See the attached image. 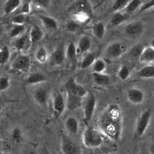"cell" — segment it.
Listing matches in <instances>:
<instances>
[{
	"label": "cell",
	"mask_w": 154,
	"mask_h": 154,
	"mask_svg": "<svg viewBox=\"0 0 154 154\" xmlns=\"http://www.w3.org/2000/svg\"><path fill=\"white\" fill-rule=\"evenodd\" d=\"M96 105V99L94 94L90 93L84 104V121L88 123L93 117Z\"/></svg>",
	"instance_id": "cell-4"
},
{
	"label": "cell",
	"mask_w": 154,
	"mask_h": 154,
	"mask_svg": "<svg viewBox=\"0 0 154 154\" xmlns=\"http://www.w3.org/2000/svg\"><path fill=\"white\" fill-rule=\"evenodd\" d=\"M65 126L66 129L72 134H75L78 132L79 123L73 116H70L66 120Z\"/></svg>",
	"instance_id": "cell-19"
},
{
	"label": "cell",
	"mask_w": 154,
	"mask_h": 154,
	"mask_svg": "<svg viewBox=\"0 0 154 154\" xmlns=\"http://www.w3.org/2000/svg\"><path fill=\"white\" fill-rule=\"evenodd\" d=\"M31 43L29 35H22L15 40L13 46L19 51H24L29 48Z\"/></svg>",
	"instance_id": "cell-14"
},
{
	"label": "cell",
	"mask_w": 154,
	"mask_h": 154,
	"mask_svg": "<svg viewBox=\"0 0 154 154\" xmlns=\"http://www.w3.org/2000/svg\"><path fill=\"white\" fill-rule=\"evenodd\" d=\"M145 25L142 20H138L128 23L125 27V32L127 35L132 37L140 35L144 31Z\"/></svg>",
	"instance_id": "cell-6"
},
{
	"label": "cell",
	"mask_w": 154,
	"mask_h": 154,
	"mask_svg": "<svg viewBox=\"0 0 154 154\" xmlns=\"http://www.w3.org/2000/svg\"><path fill=\"white\" fill-rule=\"evenodd\" d=\"M63 154H81V150L76 144L69 138L63 137L61 142Z\"/></svg>",
	"instance_id": "cell-8"
},
{
	"label": "cell",
	"mask_w": 154,
	"mask_h": 154,
	"mask_svg": "<svg viewBox=\"0 0 154 154\" xmlns=\"http://www.w3.org/2000/svg\"><path fill=\"white\" fill-rule=\"evenodd\" d=\"M78 50L76 45L72 42L69 43L66 50V57L73 63H75L77 61Z\"/></svg>",
	"instance_id": "cell-21"
},
{
	"label": "cell",
	"mask_w": 154,
	"mask_h": 154,
	"mask_svg": "<svg viewBox=\"0 0 154 154\" xmlns=\"http://www.w3.org/2000/svg\"><path fill=\"white\" fill-rule=\"evenodd\" d=\"M96 60V56L93 53L87 52L84 55L81 61L80 67L82 69H86L93 66Z\"/></svg>",
	"instance_id": "cell-25"
},
{
	"label": "cell",
	"mask_w": 154,
	"mask_h": 154,
	"mask_svg": "<svg viewBox=\"0 0 154 154\" xmlns=\"http://www.w3.org/2000/svg\"><path fill=\"white\" fill-rule=\"evenodd\" d=\"M43 31L39 26H33L29 32V37L31 43H35L39 42L43 38Z\"/></svg>",
	"instance_id": "cell-17"
},
{
	"label": "cell",
	"mask_w": 154,
	"mask_h": 154,
	"mask_svg": "<svg viewBox=\"0 0 154 154\" xmlns=\"http://www.w3.org/2000/svg\"><path fill=\"white\" fill-rule=\"evenodd\" d=\"M48 52L44 46H40L35 54V60L40 63H44L48 60Z\"/></svg>",
	"instance_id": "cell-32"
},
{
	"label": "cell",
	"mask_w": 154,
	"mask_h": 154,
	"mask_svg": "<svg viewBox=\"0 0 154 154\" xmlns=\"http://www.w3.org/2000/svg\"><path fill=\"white\" fill-rule=\"evenodd\" d=\"M103 137L100 131L92 128L87 127L82 135V142L88 148H96L103 143Z\"/></svg>",
	"instance_id": "cell-2"
},
{
	"label": "cell",
	"mask_w": 154,
	"mask_h": 154,
	"mask_svg": "<svg viewBox=\"0 0 154 154\" xmlns=\"http://www.w3.org/2000/svg\"><path fill=\"white\" fill-rule=\"evenodd\" d=\"M66 51L64 46L61 45L58 46L51 54L49 57V63L52 66L60 65L64 60Z\"/></svg>",
	"instance_id": "cell-10"
},
{
	"label": "cell",
	"mask_w": 154,
	"mask_h": 154,
	"mask_svg": "<svg viewBox=\"0 0 154 154\" xmlns=\"http://www.w3.org/2000/svg\"><path fill=\"white\" fill-rule=\"evenodd\" d=\"M151 117L152 109L150 108H147L140 115L137 119L135 129L136 137H140L144 135L149 125Z\"/></svg>",
	"instance_id": "cell-3"
},
{
	"label": "cell",
	"mask_w": 154,
	"mask_h": 154,
	"mask_svg": "<svg viewBox=\"0 0 154 154\" xmlns=\"http://www.w3.org/2000/svg\"><path fill=\"white\" fill-rule=\"evenodd\" d=\"M75 10L76 14L84 13L88 16L90 14L91 10L88 1H77L75 5Z\"/></svg>",
	"instance_id": "cell-24"
},
{
	"label": "cell",
	"mask_w": 154,
	"mask_h": 154,
	"mask_svg": "<svg viewBox=\"0 0 154 154\" xmlns=\"http://www.w3.org/2000/svg\"><path fill=\"white\" fill-rule=\"evenodd\" d=\"M82 98L67 93V105L69 110H75L82 105Z\"/></svg>",
	"instance_id": "cell-18"
},
{
	"label": "cell",
	"mask_w": 154,
	"mask_h": 154,
	"mask_svg": "<svg viewBox=\"0 0 154 154\" xmlns=\"http://www.w3.org/2000/svg\"><path fill=\"white\" fill-rule=\"evenodd\" d=\"M128 100L132 103L138 105L143 103L145 99L143 91L138 88H131L126 93Z\"/></svg>",
	"instance_id": "cell-9"
},
{
	"label": "cell",
	"mask_w": 154,
	"mask_h": 154,
	"mask_svg": "<svg viewBox=\"0 0 154 154\" xmlns=\"http://www.w3.org/2000/svg\"><path fill=\"white\" fill-rule=\"evenodd\" d=\"M67 29L70 32H75L79 28V24L76 20H69L67 23Z\"/></svg>",
	"instance_id": "cell-41"
},
{
	"label": "cell",
	"mask_w": 154,
	"mask_h": 154,
	"mask_svg": "<svg viewBox=\"0 0 154 154\" xmlns=\"http://www.w3.org/2000/svg\"><path fill=\"white\" fill-rule=\"evenodd\" d=\"M108 154H117L116 153H108Z\"/></svg>",
	"instance_id": "cell-47"
},
{
	"label": "cell",
	"mask_w": 154,
	"mask_h": 154,
	"mask_svg": "<svg viewBox=\"0 0 154 154\" xmlns=\"http://www.w3.org/2000/svg\"><path fill=\"white\" fill-rule=\"evenodd\" d=\"M145 46H144L142 44H138L137 45L135 46H134L131 51V54L134 56V57H137L138 58H139L140 55H141L143 49L144 48Z\"/></svg>",
	"instance_id": "cell-40"
},
{
	"label": "cell",
	"mask_w": 154,
	"mask_h": 154,
	"mask_svg": "<svg viewBox=\"0 0 154 154\" xmlns=\"http://www.w3.org/2000/svg\"><path fill=\"white\" fill-rule=\"evenodd\" d=\"M143 2L144 1H140V0L129 1L126 8H125V11L126 13L127 14H131L137 10H140Z\"/></svg>",
	"instance_id": "cell-29"
},
{
	"label": "cell",
	"mask_w": 154,
	"mask_h": 154,
	"mask_svg": "<svg viewBox=\"0 0 154 154\" xmlns=\"http://www.w3.org/2000/svg\"><path fill=\"white\" fill-rule=\"evenodd\" d=\"M150 46L153 48H154V38L151 40V42H150Z\"/></svg>",
	"instance_id": "cell-46"
},
{
	"label": "cell",
	"mask_w": 154,
	"mask_h": 154,
	"mask_svg": "<svg viewBox=\"0 0 154 154\" xmlns=\"http://www.w3.org/2000/svg\"><path fill=\"white\" fill-rule=\"evenodd\" d=\"M129 1L128 0H117L112 4V8L115 12L120 11L122 10H125Z\"/></svg>",
	"instance_id": "cell-36"
},
{
	"label": "cell",
	"mask_w": 154,
	"mask_h": 154,
	"mask_svg": "<svg viewBox=\"0 0 154 154\" xmlns=\"http://www.w3.org/2000/svg\"><path fill=\"white\" fill-rule=\"evenodd\" d=\"M38 17L46 29L55 31L58 28V23L54 18L45 15H39Z\"/></svg>",
	"instance_id": "cell-15"
},
{
	"label": "cell",
	"mask_w": 154,
	"mask_h": 154,
	"mask_svg": "<svg viewBox=\"0 0 154 154\" xmlns=\"http://www.w3.org/2000/svg\"><path fill=\"white\" fill-rule=\"evenodd\" d=\"M130 73H131V72L129 67L127 66L123 65L119 69L117 75L119 78L120 79L124 81L127 79L129 77Z\"/></svg>",
	"instance_id": "cell-35"
},
{
	"label": "cell",
	"mask_w": 154,
	"mask_h": 154,
	"mask_svg": "<svg viewBox=\"0 0 154 154\" xmlns=\"http://www.w3.org/2000/svg\"><path fill=\"white\" fill-rule=\"evenodd\" d=\"M34 97L35 100L40 105H45L48 99V93L45 88H38L34 92Z\"/></svg>",
	"instance_id": "cell-22"
},
{
	"label": "cell",
	"mask_w": 154,
	"mask_h": 154,
	"mask_svg": "<svg viewBox=\"0 0 154 154\" xmlns=\"http://www.w3.org/2000/svg\"><path fill=\"white\" fill-rule=\"evenodd\" d=\"M154 8V0L152 1H145L143 2L141 7L140 8L139 11L142 12L144 11L148 10H150L151 8Z\"/></svg>",
	"instance_id": "cell-42"
},
{
	"label": "cell",
	"mask_w": 154,
	"mask_h": 154,
	"mask_svg": "<svg viewBox=\"0 0 154 154\" xmlns=\"http://www.w3.org/2000/svg\"><path fill=\"white\" fill-rule=\"evenodd\" d=\"M91 39L88 35L82 36L78 42L77 50L78 53L86 54L88 52L91 46Z\"/></svg>",
	"instance_id": "cell-16"
},
{
	"label": "cell",
	"mask_w": 154,
	"mask_h": 154,
	"mask_svg": "<svg viewBox=\"0 0 154 154\" xmlns=\"http://www.w3.org/2000/svg\"><path fill=\"white\" fill-rule=\"evenodd\" d=\"M35 2L37 3V5H39L40 6L45 7V6H47L48 5L49 1H36Z\"/></svg>",
	"instance_id": "cell-44"
},
{
	"label": "cell",
	"mask_w": 154,
	"mask_h": 154,
	"mask_svg": "<svg viewBox=\"0 0 154 154\" xmlns=\"http://www.w3.org/2000/svg\"><path fill=\"white\" fill-rule=\"evenodd\" d=\"M106 67L105 61L101 58H97L92 66L93 73H103Z\"/></svg>",
	"instance_id": "cell-33"
},
{
	"label": "cell",
	"mask_w": 154,
	"mask_h": 154,
	"mask_svg": "<svg viewBox=\"0 0 154 154\" xmlns=\"http://www.w3.org/2000/svg\"><path fill=\"white\" fill-rule=\"evenodd\" d=\"M25 15L18 14L11 19V22L13 25H25Z\"/></svg>",
	"instance_id": "cell-38"
},
{
	"label": "cell",
	"mask_w": 154,
	"mask_h": 154,
	"mask_svg": "<svg viewBox=\"0 0 154 154\" xmlns=\"http://www.w3.org/2000/svg\"><path fill=\"white\" fill-rule=\"evenodd\" d=\"M46 76L42 72H34L29 75L26 79V82L29 85L37 84L45 81Z\"/></svg>",
	"instance_id": "cell-20"
},
{
	"label": "cell",
	"mask_w": 154,
	"mask_h": 154,
	"mask_svg": "<svg viewBox=\"0 0 154 154\" xmlns=\"http://www.w3.org/2000/svg\"><path fill=\"white\" fill-rule=\"evenodd\" d=\"M31 11V5L29 2H25L23 4L21 5L20 13L23 15H26L29 13Z\"/></svg>",
	"instance_id": "cell-43"
},
{
	"label": "cell",
	"mask_w": 154,
	"mask_h": 154,
	"mask_svg": "<svg viewBox=\"0 0 154 154\" xmlns=\"http://www.w3.org/2000/svg\"><path fill=\"white\" fill-rule=\"evenodd\" d=\"M65 87L67 93L79 97H84L87 94L86 89L81 84L76 82L75 78L69 79L65 84Z\"/></svg>",
	"instance_id": "cell-5"
},
{
	"label": "cell",
	"mask_w": 154,
	"mask_h": 154,
	"mask_svg": "<svg viewBox=\"0 0 154 154\" xmlns=\"http://www.w3.org/2000/svg\"><path fill=\"white\" fill-rule=\"evenodd\" d=\"M22 5V1L19 0H8L4 5V11L5 14H8Z\"/></svg>",
	"instance_id": "cell-27"
},
{
	"label": "cell",
	"mask_w": 154,
	"mask_h": 154,
	"mask_svg": "<svg viewBox=\"0 0 154 154\" xmlns=\"http://www.w3.org/2000/svg\"><path fill=\"white\" fill-rule=\"evenodd\" d=\"M141 63L150 64L154 62V48L151 46H145L138 58Z\"/></svg>",
	"instance_id": "cell-13"
},
{
	"label": "cell",
	"mask_w": 154,
	"mask_h": 154,
	"mask_svg": "<svg viewBox=\"0 0 154 154\" xmlns=\"http://www.w3.org/2000/svg\"><path fill=\"white\" fill-rule=\"evenodd\" d=\"M30 60L29 57L23 54L18 55L13 61L12 67L14 69L19 71H23L29 67Z\"/></svg>",
	"instance_id": "cell-12"
},
{
	"label": "cell",
	"mask_w": 154,
	"mask_h": 154,
	"mask_svg": "<svg viewBox=\"0 0 154 154\" xmlns=\"http://www.w3.org/2000/svg\"><path fill=\"white\" fill-rule=\"evenodd\" d=\"M127 19V16L125 14L121 13L120 11L115 12L112 16L110 22L113 26H118L123 23Z\"/></svg>",
	"instance_id": "cell-31"
},
{
	"label": "cell",
	"mask_w": 154,
	"mask_h": 154,
	"mask_svg": "<svg viewBox=\"0 0 154 154\" xmlns=\"http://www.w3.org/2000/svg\"><path fill=\"white\" fill-rule=\"evenodd\" d=\"M26 30L25 25H13L11 27L9 34L11 37H19L23 35Z\"/></svg>",
	"instance_id": "cell-30"
},
{
	"label": "cell",
	"mask_w": 154,
	"mask_h": 154,
	"mask_svg": "<svg viewBox=\"0 0 154 154\" xmlns=\"http://www.w3.org/2000/svg\"><path fill=\"white\" fill-rule=\"evenodd\" d=\"M125 50L126 46L120 42H115L108 46L106 52L108 57L115 58L120 57Z\"/></svg>",
	"instance_id": "cell-11"
},
{
	"label": "cell",
	"mask_w": 154,
	"mask_h": 154,
	"mask_svg": "<svg viewBox=\"0 0 154 154\" xmlns=\"http://www.w3.org/2000/svg\"><path fill=\"white\" fill-rule=\"evenodd\" d=\"M10 79L8 76H3L0 78V90L1 91L6 90L10 86Z\"/></svg>",
	"instance_id": "cell-39"
},
{
	"label": "cell",
	"mask_w": 154,
	"mask_h": 154,
	"mask_svg": "<svg viewBox=\"0 0 154 154\" xmlns=\"http://www.w3.org/2000/svg\"><path fill=\"white\" fill-rule=\"evenodd\" d=\"M138 75L140 78L148 79L154 78V66L147 64L142 67L138 72Z\"/></svg>",
	"instance_id": "cell-26"
},
{
	"label": "cell",
	"mask_w": 154,
	"mask_h": 154,
	"mask_svg": "<svg viewBox=\"0 0 154 154\" xmlns=\"http://www.w3.org/2000/svg\"><path fill=\"white\" fill-rule=\"evenodd\" d=\"M91 31L95 37L101 40L105 36V26L102 22H98L92 26Z\"/></svg>",
	"instance_id": "cell-23"
},
{
	"label": "cell",
	"mask_w": 154,
	"mask_h": 154,
	"mask_svg": "<svg viewBox=\"0 0 154 154\" xmlns=\"http://www.w3.org/2000/svg\"><path fill=\"white\" fill-rule=\"evenodd\" d=\"M149 151H150V154H154V142L151 144L149 149Z\"/></svg>",
	"instance_id": "cell-45"
},
{
	"label": "cell",
	"mask_w": 154,
	"mask_h": 154,
	"mask_svg": "<svg viewBox=\"0 0 154 154\" xmlns=\"http://www.w3.org/2000/svg\"><path fill=\"white\" fill-rule=\"evenodd\" d=\"M93 78L94 82L100 86L106 85L109 84L110 79L109 76L103 73H92Z\"/></svg>",
	"instance_id": "cell-28"
},
{
	"label": "cell",
	"mask_w": 154,
	"mask_h": 154,
	"mask_svg": "<svg viewBox=\"0 0 154 154\" xmlns=\"http://www.w3.org/2000/svg\"><path fill=\"white\" fill-rule=\"evenodd\" d=\"M11 137L14 142L17 143H20L22 139V133L21 130L17 127L14 128L11 132Z\"/></svg>",
	"instance_id": "cell-37"
},
{
	"label": "cell",
	"mask_w": 154,
	"mask_h": 154,
	"mask_svg": "<svg viewBox=\"0 0 154 154\" xmlns=\"http://www.w3.org/2000/svg\"><path fill=\"white\" fill-rule=\"evenodd\" d=\"M10 56V51L8 47L4 45L1 47L0 51V63L1 64H5L9 60Z\"/></svg>",
	"instance_id": "cell-34"
},
{
	"label": "cell",
	"mask_w": 154,
	"mask_h": 154,
	"mask_svg": "<svg viewBox=\"0 0 154 154\" xmlns=\"http://www.w3.org/2000/svg\"><path fill=\"white\" fill-rule=\"evenodd\" d=\"M121 121L119 106L111 105L100 115L98 125L105 135L113 140H117L121 134Z\"/></svg>",
	"instance_id": "cell-1"
},
{
	"label": "cell",
	"mask_w": 154,
	"mask_h": 154,
	"mask_svg": "<svg viewBox=\"0 0 154 154\" xmlns=\"http://www.w3.org/2000/svg\"><path fill=\"white\" fill-rule=\"evenodd\" d=\"M66 108V102L63 95L57 91L54 96L52 102L53 114L54 117L58 118L63 113Z\"/></svg>",
	"instance_id": "cell-7"
}]
</instances>
